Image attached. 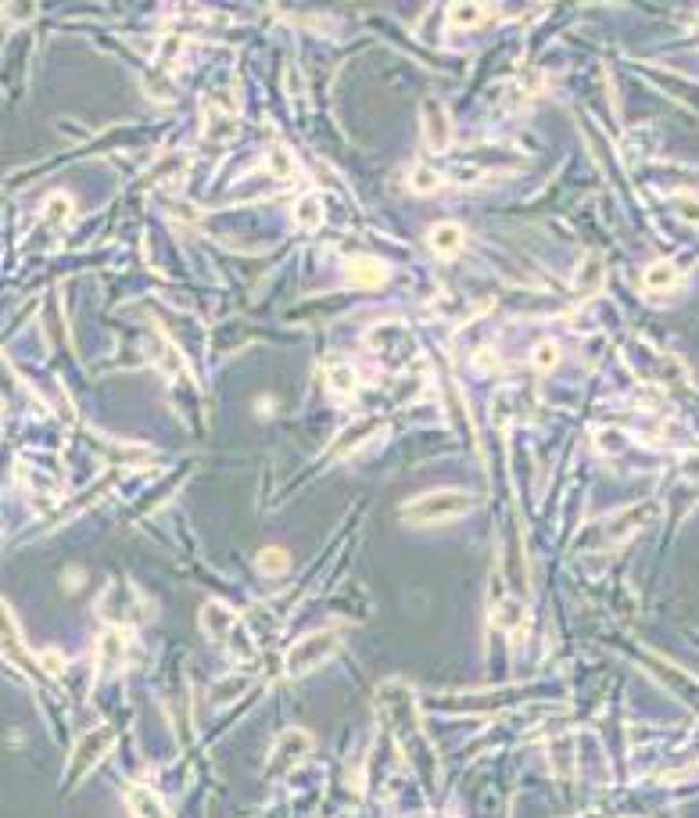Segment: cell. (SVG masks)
Here are the masks:
<instances>
[{"mask_svg": "<svg viewBox=\"0 0 699 818\" xmlns=\"http://www.w3.org/2000/svg\"><path fill=\"white\" fill-rule=\"evenodd\" d=\"M129 653V635L122 628H104L100 639H97V671L100 674H115L122 667Z\"/></svg>", "mask_w": 699, "mask_h": 818, "instance_id": "cell-10", "label": "cell"}, {"mask_svg": "<svg viewBox=\"0 0 699 818\" xmlns=\"http://www.w3.org/2000/svg\"><path fill=\"white\" fill-rule=\"evenodd\" d=\"M441 183H444V176L437 169H430V165H412L409 169V190H416V194H434Z\"/></svg>", "mask_w": 699, "mask_h": 818, "instance_id": "cell-22", "label": "cell"}, {"mask_svg": "<svg viewBox=\"0 0 699 818\" xmlns=\"http://www.w3.org/2000/svg\"><path fill=\"white\" fill-rule=\"evenodd\" d=\"M559 362V344L556 341H538L531 352V366L534 370H552Z\"/></svg>", "mask_w": 699, "mask_h": 818, "instance_id": "cell-26", "label": "cell"}, {"mask_svg": "<svg viewBox=\"0 0 699 818\" xmlns=\"http://www.w3.org/2000/svg\"><path fill=\"white\" fill-rule=\"evenodd\" d=\"M344 280L351 287H362V291L380 287L387 280V262H380L376 255H355L344 262Z\"/></svg>", "mask_w": 699, "mask_h": 818, "instance_id": "cell-11", "label": "cell"}, {"mask_svg": "<svg viewBox=\"0 0 699 818\" xmlns=\"http://www.w3.org/2000/svg\"><path fill=\"white\" fill-rule=\"evenodd\" d=\"M39 667H43L50 678H61V674H65V657H61L57 649H43V653H39Z\"/></svg>", "mask_w": 699, "mask_h": 818, "instance_id": "cell-28", "label": "cell"}, {"mask_svg": "<svg viewBox=\"0 0 699 818\" xmlns=\"http://www.w3.org/2000/svg\"><path fill=\"white\" fill-rule=\"evenodd\" d=\"M419 126H423V140H427V147L434 154L448 151V144H452V115H448V108L437 97H427L419 104Z\"/></svg>", "mask_w": 699, "mask_h": 818, "instance_id": "cell-7", "label": "cell"}, {"mask_svg": "<svg viewBox=\"0 0 699 818\" xmlns=\"http://www.w3.org/2000/svg\"><path fill=\"white\" fill-rule=\"evenodd\" d=\"M255 567H258L262 574L276 578V574H287V570H290V556H287V549H276V545H269V549H262V553H258Z\"/></svg>", "mask_w": 699, "mask_h": 818, "instance_id": "cell-23", "label": "cell"}, {"mask_svg": "<svg viewBox=\"0 0 699 818\" xmlns=\"http://www.w3.org/2000/svg\"><path fill=\"white\" fill-rule=\"evenodd\" d=\"M125 804H129L133 818H168V807H165V800H161V796H158L151 786H140V782L125 786Z\"/></svg>", "mask_w": 699, "mask_h": 818, "instance_id": "cell-12", "label": "cell"}, {"mask_svg": "<svg viewBox=\"0 0 699 818\" xmlns=\"http://www.w3.org/2000/svg\"><path fill=\"white\" fill-rule=\"evenodd\" d=\"M484 14H488L484 4H452L448 7V25L452 29H473V25L484 22Z\"/></svg>", "mask_w": 699, "mask_h": 818, "instance_id": "cell-19", "label": "cell"}, {"mask_svg": "<svg viewBox=\"0 0 699 818\" xmlns=\"http://www.w3.org/2000/svg\"><path fill=\"white\" fill-rule=\"evenodd\" d=\"M677 280H681V273H677V265H674V262H667V258L652 262V265L645 269V276H642L645 291H670Z\"/></svg>", "mask_w": 699, "mask_h": 818, "instance_id": "cell-16", "label": "cell"}, {"mask_svg": "<svg viewBox=\"0 0 699 818\" xmlns=\"http://www.w3.org/2000/svg\"><path fill=\"white\" fill-rule=\"evenodd\" d=\"M326 380H330V387H333L337 395H351V391L358 387V370H355L351 362H330Z\"/></svg>", "mask_w": 699, "mask_h": 818, "instance_id": "cell-21", "label": "cell"}, {"mask_svg": "<svg viewBox=\"0 0 699 818\" xmlns=\"http://www.w3.org/2000/svg\"><path fill=\"white\" fill-rule=\"evenodd\" d=\"M441 176H448V179L459 183V187H470V183H480V179H484V169H480V165H452V169L441 172Z\"/></svg>", "mask_w": 699, "mask_h": 818, "instance_id": "cell-27", "label": "cell"}, {"mask_svg": "<svg viewBox=\"0 0 699 818\" xmlns=\"http://www.w3.org/2000/svg\"><path fill=\"white\" fill-rule=\"evenodd\" d=\"M376 707L380 714L387 718V725L394 728V743L405 750V757L419 768V764H430L434 761V750L423 735V725H419V710H416V700H412V689L405 682H384L380 692H376Z\"/></svg>", "mask_w": 699, "mask_h": 818, "instance_id": "cell-1", "label": "cell"}, {"mask_svg": "<svg viewBox=\"0 0 699 818\" xmlns=\"http://www.w3.org/2000/svg\"><path fill=\"white\" fill-rule=\"evenodd\" d=\"M233 129H237V115H219L215 104H208V111H204V136L208 140H229Z\"/></svg>", "mask_w": 699, "mask_h": 818, "instance_id": "cell-20", "label": "cell"}, {"mask_svg": "<svg viewBox=\"0 0 699 818\" xmlns=\"http://www.w3.org/2000/svg\"><path fill=\"white\" fill-rule=\"evenodd\" d=\"M523 624H527V610H523V603H520V599H513V596L498 599V606H495V628H502L505 635H516V631H523Z\"/></svg>", "mask_w": 699, "mask_h": 818, "instance_id": "cell-15", "label": "cell"}, {"mask_svg": "<svg viewBox=\"0 0 699 818\" xmlns=\"http://www.w3.org/2000/svg\"><path fill=\"white\" fill-rule=\"evenodd\" d=\"M115 746V728L111 725H97V728H90L79 743H75V750H72V764H68V779H82L97 761H104V753Z\"/></svg>", "mask_w": 699, "mask_h": 818, "instance_id": "cell-5", "label": "cell"}, {"mask_svg": "<svg viewBox=\"0 0 699 818\" xmlns=\"http://www.w3.org/2000/svg\"><path fill=\"white\" fill-rule=\"evenodd\" d=\"M366 348H369L380 362H387V366H401V362L416 359L419 341H416V337H412V330H409V326H401V323H376V326L366 334Z\"/></svg>", "mask_w": 699, "mask_h": 818, "instance_id": "cell-4", "label": "cell"}, {"mask_svg": "<svg viewBox=\"0 0 699 818\" xmlns=\"http://www.w3.org/2000/svg\"><path fill=\"white\" fill-rule=\"evenodd\" d=\"M577 283H581V291H584V294H588V291H595V287L602 283V262H599V255H588V258L581 262Z\"/></svg>", "mask_w": 699, "mask_h": 818, "instance_id": "cell-25", "label": "cell"}, {"mask_svg": "<svg viewBox=\"0 0 699 818\" xmlns=\"http://www.w3.org/2000/svg\"><path fill=\"white\" fill-rule=\"evenodd\" d=\"M308 750H312V735L308 732H301V728H287L276 743H272V753H269V768L272 771H290L298 761H305L308 757Z\"/></svg>", "mask_w": 699, "mask_h": 818, "instance_id": "cell-8", "label": "cell"}, {"mask_svg": "<svg viewBox=\"0 0 699 818\" xmlns=\"http://www.w3.org/2000/svg\"><path fill=\"white\" fill-rule=\"evenodd\" d=\"M595 441H599V452H620V448H624V434H620V431H613V427L599 431V434H595Z\"/></svg>", "mask_w": 699, "mask_h": 818, "instance_id": "cell-29", "label": "cell"}, {"mask_svg": "<svg viewBox=\"0 0 699 818\" xmlns=\"http://www.w3.org/2000/svg\"><path fill=\"white\" fill-rule=\"evenodd\" d=\"M473 506V492L466 488H434L412 502L401 506V520L412 527H434V524H448L462 513H470Z\"/></svg>", "mask_w": 699, "mask_h": 818, "instance_id": "cell-2", "label": "cell"}, {"mask_svg": "<svg viewBox=\"0 0 699 818\" xmlns=\"http://www.w3.org/2000/svg\"><path fill=\"white\" fill-rule=\"evenodd\" d=\"M294 222L301 230H315L323 222V197L319 194H301L294 201Z\"/></svg>", "mask_w": 699, "mask_h": 818, "instance_id": "cell-17", "label": "cell"}, {"mask_svg": "<svg viewBox=\"0 0 699 818\" xmlns=\"http://www.w3.org/2000/svg\"><path fill=\"white\" fill-rule=\"evenodd\" d=\"M380 431H384V420H380V416H358V420H351V423L333 438L330 452H333V456H351L355 448H362L366 441H373Z\"/></svg>", "mask_w": 699, "mask_h": 818, "instance_id": "cell-9", "label": "cell"}, {"mask_svg": "<svg viewBox=\"0 0 699 818\" xmlns=\"http://www.w3.org/2000/svg\"><path fill=\"white\" fill-rule=\"evenodd\" d=\"M201 628H204V635L208 639H215V642H222V639H229V631L237 628V614L226 606V603H204V610H201Z\"/></svg>", "mask_w": 699, "mask_h": 818, "instance_id": "cell-14", "label": "cell"}, {"mask_svg": "<svg viewBox=\"0 0 699 818\" xmlns=\"http://www.w3.org/2000/svg\"><path fill=\"white\" fill-rule=\"evenodd\" d=\"M247 685H251L247 674H226V678H219V682L211 685V703H215V707H226V703H233L240 692H247Z\"/></svg>", "mask_w": 699, "mask_h": 818, "instance_id": "cell-18", "label": "cell"}, {"mask_svg": "<svg viewBox=\"0 0 699 818\" xmlns=\"http://www.w3.org/2000/svg\"><path fill=\"white\" fill-rule=\"evenodd\" d=\"M265 165H269V172H272L276 179H294V176H298V161H294V154H290L287 147H272Z\"/></svg>", "mask_w": 699, "mask_h": 818, "instance_id": "cell-24", "label": "cell"}, {"mask_svg": "<svg viewBox=\"0 0 699 818\" xmlns=\"http://www.w3.org/2000/svg\"><path fill=\"white\" fill-rule=\"evenodd\" d=\"M674 204H677V212H681L685 219L699 222V201H695V197H685V194H677V197H674Z\"/></svg>", "mask_w": 699, "mask_h": 818, "instance_id": "cell-30", "label": "cell"}, {"mask_svg": "<svg viewBox=\"0 0 699 818\" xmlns=\"http://www.w3.org/2000/svg\"><path fill=\"white\" fill-rule=\"evenodd\" d=\"M337 649H341V635H337L333 628L301 635V639L287 649V657H283V674H287V678H305V674H312L315 667H323Z\"/></svg>", "mask_w": 699, "mask_h": 818, "instance_id": "cell-3", "label": "cell"}, {"mask_svg": "<svg viewBox=\"0 0 699 818\" xmlns=\"http://www.w3.org/2000/svg\"><path fill=\"white\" fill-rule=\"evenodd\" d=\"M656 517H660V506H656V502H631V506L609 513V517L599 524V531L606 535V542H620V538L642 531V527H645L649 520H656Z\"/></svg>", "mask_w": 699, "mask_h": 818, "instance_id": "cell-6", "label": "cell"}, {"mask_svg": "<svg viewBox=\"0 0 699 818\" xmlns=\"http://www.w3.org/2000/svg\"><path fill=\"white\" fill-rule=\"evenodd\" d=\"M427 244H430V251L437 258H455L462 251V244H466V233H462L459 222H437V226H430Z\"/></svg>", "mask_w": 699, "mask_h": 818, "instance_id": "cell-13", "label": "cell"}]
</instances>
